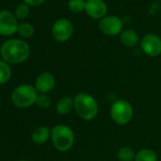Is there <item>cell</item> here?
I'll list each match as a JSON object with an SVG mask.
<instances>
[{"mask_svg": "<svg viewBox=\"0 0 161 161\" xmlns=\"http://www.w3.org/2000/svg\"><path fill=\"white\" fill-rule=\"evenodd\" d=\"M3 61L8 64H17L24 63L31 54V48L27 42L21 39H10L3 43L0 48Z\"/></svg>", "mask_w": 161, "mask_h": 161, "instance_id": "obj_1", "label": "cell"}, {"mask_svg": "<svg viewBox=\"0 0 161 161\" xmlns=\"http://www.w3.org/2000/svg\"><path fill=\"white\" fill-rule=\"evenodd\" d=\"M74 110L82 119L93 120L99 114V103L92 95L79 92L74 97Z\"/></svg>", "mask_w": 161, "mask_h": 161, "instance_id": "obj_2", "label": "cell"}, {"mask_svg": "<svg viewBox=\"0 0 161 161\" xmlns=\"http://www.w3.org/2000/svg\"><path fill=\"white\" fill-rule=\"evenodd\" d=\"M50 138L56 150L60 152H67L74 144L75 135L69 126L58 124L51 129Z\"/></svg>", "mask_w": 161, "mask_h": 161, "instance_id": "obj_3", "label": "cell"}, {"mask_svg": "<svg viewBox=\"0 0 161 161\" xmlns=\"http://www.w3.org/2000/svg\"><path fill=\"white\" fill-rule=\"evenodd\" d=\"M38 92L36 88L30 85H21L14 88L11 95L13 104L17 108H29L36 103Z\"/></svg>", "mask_w": 161, "mask_h": 161, "instance_id": "obj_4", "label": "cell"}, {"mask_svg": "<svg viewBox=\"0 0 161 161\" xmlns=\"http://www.w3.org/2000/svg\"><path fill=\"white\" fill-rule=\"evenodd\" d=\"M134 116L132 104L126 100H117L110 107V117L112 120L120 126L128 124Z\"/></svg>", "mask_w": 161, "mask_h": 161, "instance_id": "obj_5", "label": "cell"}, {"mask_svg": "<svg viewBox=\"0 0 161 161\" xmlns=\"http://www.w3.org/2000/svg\"><path fill=\"white\" fill-rule=\"evenodd\" d=\"M74 28L67 18H60L54 22L51 28L53 38L58 42H66L73 34Z\"/></svg>", "mask_w": 161, "mask_h": 161, "instance_id": "obj_6", "label": "cell"}, {"mask_svg": "<svg viewBox=\"0 0 161 161\" xmlns=\"http://www.w3.org/2000/svg\"><path fill=\"white\" fill-rule=\"evenodd\" d=\"M123 28L122 20L116 15H106L100 20L99 29L100 31L107 36L119 35Z\"/></svg>", "mask_w": 161, "mask_h": 161, "instance_id": "obj_7", "label": "cell"}, {"mask_svg": "<svg viewBox=\"0 0 161 161\" xmlns=\"http://www.w3.org/2000/svg\"><path fill=\"white\" fill-rule=\"evenodd\" d=\"M141 50L150 57H157L161 54V38L154 33L144 35L140 42Z\"/></svg>", "mask_w": 161, "mask_h": 161, "instance_id": "obj_8", "label": "cell"}, {"mask_svg": "<svg viewBox=\"0 0 161 161\" xmlns=\"http://www.w3.org/2000/svg\"><path fill=\"white\" fill-rule=\"evenodd\" d=\"M18 23L15 15L8 11H0V34L3 36H11L18 30Z\"/></svg>", "mask_w": 161, "mask_h": 161, "instance_id": "obj_9", "label": "cell"}, {"mask_svg": "<svg viewBox=\"0 0 161 161\" xmlns=\"http://www.w3.org/2000/svg\"><path fill=\"white\" fill-rule=\"evenodd\" d=\"M86 14L93 19H103L107 14V5L103 0H86Z\"/></svg>", "mask_w": 161, "mask_h": 161, "instance_id": "obj_10", "label": "cell"}, {"mask_svg": "<svg viewBox=\"0 0 161 161\" xmlns=\"http://www.w3.org/2000/svg\"><path fill=\"white\" fill-rule=\"evenodd\" d=\"M55 86V78L50 72L41 73L35 80V88L40 94H47Z\"/></svg>", "mask_w": 161, "mask_h": 161, "instance_id": "obj_11", "label": "cell"}, {"mask_svg": "<svg viewBox=\"0 0 161 161\" xmlns=\"http://www.w3.org/2000/svg\"><path fill=\"white\" fill-rule=\"evenodd\" d=\"M119 41L126 47H134L139 43V37L135 31L127 29L119 34Z\"/></svg>", "mask_w": 161, "mask_h": 161, "instance_id": "obj_12", "label": "cell"}, {"mask_svg": "<svg viewBox=\"0 0 161 161\" xmlns=\"http://www.w3.org/2000/svg\"><path fill=\"white\" fill-rule=\"evenodd\" d=\"M51 135V130L48 127L46 126H41L36 128L32 134H31V139L35 144L41 145L46 143L48 138L50 137Z\"/></svg>", "mask_w": 161, "mask_h": 161, "instance_id": "obj_13", "label": "cell"}, {"mask_svg": "<svg viewBox=\"0 0 161 161\" xmlns=\"http://www.w3.org/2000/svg\"><path fill=\"white\" fill-rule=\"evenodd\" d=\"M74 109V98L65 96L60 99L56 104V112L61 116L69 114Z\"/></svg>", "mask_w": 161, "mask_h": 161, "instance_id": "obj_14", "label": "cell"}, {"mask_svg": "<svg viewBox=\"0 0 161 161\" xmlns=\"http://www.w3.org/2000/svg\"><path fill=\"white\" fill-rule=\"evenodd\" d=\"M135 161H157V154L152 149H141L136 153Z\"/></svg>", "mask_w": 161, "mask_h": 161, "instance_id": "obj_15", "label": "cell"}, {"mask_svg": "<svg viewBox=\"0 0 161 161\" xmlns=\"http://www.w3.org/2000/svg\"><path fill=\"white\" fill-rule=\"evenodd\" d=\"M12 77V68L10 64L3 60H0V85H4L9 82Z\"/></svg>", "mask_w": 161, "mask_h": 161, "instance_id": "obj_16", "label": "cell"}, {"mask_svg": "<svg viewBox=\"0 0 161 161\" xmlns=\"http://www.w3.org/2000/svg\"><path fill=\"white\" fill-rule=\"evenodd\" d=\"M117 155L119 161H135L136 153L132 148L128 146H123L118 151Z\"/></svg>", "mask_w": 161, "mask_h": 161, "instance_id": "obj_17", "label": "cell"}, {"mask_svg": "<svg viewBox=\"0 0 161 161\" xmlns=\"http://www.w3.org/2000/svg\"><path fill=\"white\" fill-rule=\"evenodd\" d=\"M67 6L72 13H83L86 9V0H69Z\"/></svg>", "mask_w": 161, "mask_h": 161, "instance_id": "obj_18", "label": "cell"}, {"mask_svg": "<svg viewBox=\"0 0 161 161\" xmlns=\"http://www.w3.org/2000/svg\"><path fill=\"white\" fill-rule=\"evenodd\" d=\"M18 33L24 38H30L34 34V28L30 23H22L18 26Z\"/></svg>", "mask_w": 161, "mask_h": 161, "instance_id": "obj_19", "label": "cell"}, {"mask_svg": "<svg viewBox=\"0 0 161 161\" xmlns=\"http://www.w3.org/2000/svg\"><path fill=\"white\" fill-rule=\"evenodd\" d=\"M51 103H52L51 98L47 94H40V95H38L36 103H35V104L39 108H43V109L49 108Z\"/></svg>", "mask_w": 161, "mask_h": 161, "instance_id": "obj_20", "label": "cell"}, {"mask_svg": "<svg viewBox=\"0 0 161 161\" xmlns=\"http://www.w3.org/2000/svg\"><path fill=\"white\" fill-rule=\"evenodd\" d=\"M29 12H30V9H29V5H27L26 3H20L19 5H17V7L15 8V17L17 19H20V20H23L25 18L28 17L29 15Z\"/></svg>", "mask_w": 161, "mask_h": 161, "instance_id": "obj_21", "label": "cell"}, {"mask_svg": "<svg viewBox=\"0 0 161 161\" xmlns=\"http://www.w3.org/2000/svg\"><path fill=\"white\" fill-rule=\"evenodd\" d=\"M46 0H24V3L29 6H39L44 3Z\"/></svg>", "mask_w": 161, "mask_h": 161, "instance_id": "obj_22", "label": "cell"}, {"mask_svg": "<svg viewBox=\"0 0 161 161\" xmlns=\"http://www.w3.org/2000/svg\"><path fill=\"white\" fill-rule=\"evenodd\" d=\"M20 161H29V160H20Z\"/></svg>", "mask_w": 161, "mask_h": 161, "instance_id": "obj_23", "label": "cell"}, {"mask_svg": "<svg viewBox=\"0 0 161 161\" xmlns=\"http://www.w3.org/2000/svg\"><path fill=\"white\" fill-rule=\"evenodd\" d=\"M0 106H1V101H0Z\"/></svg>", "mask_w": 161, "mask_h": 161, "instance_id": "obj_24", "label": "cell"}]
</instances>
